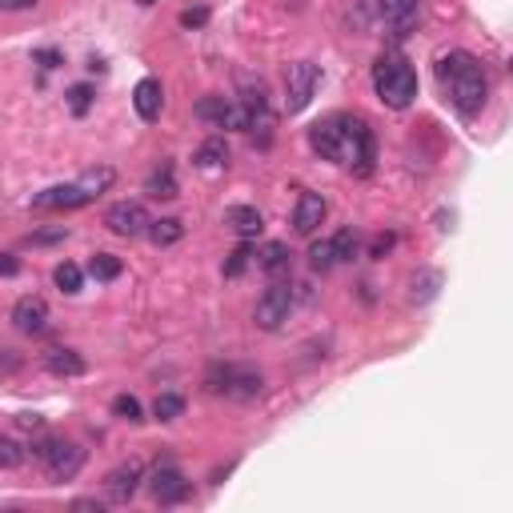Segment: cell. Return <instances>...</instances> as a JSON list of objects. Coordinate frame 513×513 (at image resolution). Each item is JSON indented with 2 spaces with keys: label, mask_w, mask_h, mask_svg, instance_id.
I'll return each instance as SVG.
<instances>
[{
  "label": "cell",
  "mask_w": 513,
  "mask_h": 513,
  "mask_svg": "<svg viewBox=\"0 0 513 513\" xmlns=\"http://www.w3.org/2000/svg\"><path fill=\"white\" fill-rule=\"evenodd\" d=\"M229 105H233V100H225L221 92H209V97H201V100H197V117H201V120H209V125H217V128H225Z\"/></svg>",
  "instance_id": "20"
},
{
  "label": "cell",
  "mask_w": 513,
  "mask_h": 513,
  "mask_svg": "<svg viewBox=\"0 0 513 513\" xmlns=\"http://www.w3.org/2000/svg\"><path fill=\"white\" fill-rule=\"evenodd\" d=\"M120 257H113V253H92V261H89V273L97 277V281H117L120 277Z\"/></svg>",
  "instance_id": "27"
},
{
  "label": "cell",
  "mask_w": 513,
  "mask_h": 513,
  "mask_svg": "<svg viewBox=\"0 0 513 513\" xmlns=\"http://www.w3.org/2000/svg\"><path fill=\"white\" fill-rule=\"evenodd\" d=\"M44 369H49L52 377H85L89 361L81 357L77 349H64V345H57V349L44 353Z\"/></svg>",
  "instance_id": "17"
},
{
  "label": "cell",
  "mask_w": 513,
  "mask_h": 513,
  "mask_svg": "<svg viewBox=\"0 0 513 513\" xmlns=\"http://www.w3.org/2000/svg\"><path fill=\"white\" fill-rule=\"evenodd\" d=\"M373 89H377L381 105L389 109H409L417 97V72L401 57H381L373 64Z\"/></svg>",
  "instance_id": "3"
},
{
  "label": "cell",
  "mask_w": 513,
  "mask_h": 513,
  "mask_svg": "<svg viewBox=\"0 0 513 513\" xmlns=\"http://www.w3.org/2000/svg\"><path fill=\"white\" fill-rule=\"evenodd\" d=\"M145 193H148V197H165V201H173V197H176V176H173V165H169V161H165L161 169L148 176Z\"/></svg>",
  "instance_id": "24"
},
{
  "label": "cell",
  "mask_w": 513,
  "mask_h": 513,
  "mask_svg": "<svg viewBox=\"0 0 513 513\" xmlns=\"http://www.w3.org/2000/svg\"><path fill=\"white\" fill-rule=\"evenodd\" d=\"M148 209L141 201H120L113 204V209L105 213V225L117 233V237H141V233H148Z\"/></svg>",
  "instance_id": "10"
},
{
  "label": "cell",
  "mask_w": 513,
  "mask_h": 513,
  "mask_svg": "<svg viewBox=\"0 0 513 513\" xmlns=\"http://www.w3.org/2000/svg\"><path fill=\"white\" fill-rule=\"evenodd\" d=\"M24 457H29V450H24V445L16 442V437L0 433V470H21Z\"/></svg>",
  "instance_id": "26"
},
{
  "label": "cell",
  "mask_w": 513,
  "mask_h": 513,
  "mask_svg": "<svg viewBox=\"0 0 513 513\" xmlns=\"http://www.w3.org/2000/svg\"><path fill=\"white\" fill-rule=\"evenodd\" d=\"M185 237V225L176 217H161V221H148V241H153L157 249H169L176 241Z\"/></svg>",
  "instance_id": "19"
},
{
  "label": "cell",
  "mask_w": 513,
  "mask_h": 513,
  "mask_svg": "<svg viewBox=\"0 0 513 513\" xmlns=\"http://www.w3.org/2000/svg\"><path fill=\"white\" fill-rule=\"evenodd\" d=\"M293 285H285V281H277V285H269L265 293L257 297V309H253V321H257V329H265V333H273V329H281V325L289 321V313H293Z\"/></svg>",
  "instance_id": "6"
},
{
  "label": "cell",
  "mask_w": 513,
  "mask_h": 513,
  "mask_svg": "<svg viewBox=\"0 0 513 513\" xmlns=\"http://www.w3.org/2000/svg\"><path fill=\"white\" fill-rule=\"evenodd\" d=\"M36 0H0V13H24V8H33Z\"/></svg>",
  "instance_id": "37"
},
{
  "label": "cell",
  "mask_w": 513,
  "mask_h": 513,
  "mask_svg": "<svg viewBox=\"0 0 513 513\" xmlns=\"http://www.w3.org/2000/svg\"><path fill=\"white\" fill-rule=\"evenodd\" d=\"M16 425H21V429H33V433H41V429H44V417H41V413H21V417H16Z\"/></svg>",
  "instance_id": "36"
},
{
  "label": "cell",
  "mask_w": 513,
  "mask_h": 513,
  "mask_svg": "<svg viewBox=\"0 0 513 513\" xmlns=\"http://www.w3.org/2000/svg\"><path fill=\"white\" fill-rule=\"evenodd\" d=\"M33 457L44 465L49 481H72L85 465V450L77 442H64V437H44L33 445Z\"/></svg>",
  "instance_id": "4"
},
{
  "label": "cell",
  "mask_w": 513,
  "mask_h": 513,
  "mask_svg": "<svg viewBox=\"0 0 513 513\" xmlns=\"http://www.w3.org/2000/svg\"><path fill=\"white\" fill-rule=\"evenodd\" d=\"M133 109H137V117L141 120H161V109H165V92H161V81L157 77H145V81H137V89H133Z\"/></svg>",
  "instance_id": "14"
},
{
  "label": "cell",
  "mask_w": 513,
  "mask_h": 513,
  "mask_svg": "<svg viewBox=\"0 0 513 513\" xmlns=\"http://www.w3.org/2000/svg\"><path fill=\"white\" fill-rule=\"evenodd\" d=\"M13 325L21 333H29V337H36V333L49 329V305H44V297H21V301L13 305Z\"/></svg>",
  "instance_id": "12"
},
{
  "label": "cell",
  "mask_w": 513,
  "mask_h": 513,
  "mask_svg": "<svg viewBox=\"0 0 513 513\" xmlns=\"http://www.w3.org/2000/svg\"><path fill=\"white\" fill-rule=\"evenodd\" d=\"M361 8L389 36H409L422 24V0H361Z\"/></svg>",
  "instance_id": "5"
},
{
  "label": "cell",
  "mask_w": 513,
  "mask_h": 513,
  "mask_svg": "<svg viewBox=\"0 0 513 513\" xmlns=\"http://www.w3.org/2000/svg\"><path fill=\"white\" fill-rule=\"evenodd\" d=\"M52 281H57V289L61 293H81V285H85V273H81L77 265H72V261H61L57 269H52Z\"/></svg>",
  "instance_id": "25"
},
{
  "label": "cell",
  "mask_w": 513,
  "mask_h": 513,
  "mask_svg": "<svg viewBox=\"0 0 513 513\" xmlns=\"http://www.w3.org/2000/svg\"><path fill=\"white\" fill-rule=\"evenodd\" d=\"M185 413V397L181 394H161L153 401V417L157 422H176Z\"/></svg>",
  "instance_id": "28"
},
{
  "label": "cell",
  "mask_w": 513,
  "mask_h": 513,
  "mask_svg": "<svg viewBox=\"0 0 513 513\" xmlns=\"http://www.w3.org/2000/svg\"><path fill=\"white\" fill-rule=\"evenodd\" d=\"M148 493H153L157 506H181L193 493V485L185 481V473L176 465H157L153 478H148Z\"/></svg>",
  "instance_id": "9"
},
{
  "label": "cell",
  "mask_w": 513,
  "mask_h": 513,
  "mask_svg": "<svg viewBox=\"0 0 513 513\" xmlns=\"http://www.w3.org/2000/svg\"><path fill=\"white\" fill-rule=\"evenodd\" d=\"M89 105H92V89H89V85H72V89H69V109H72V117H85Z\"/></svg>",
  "instance_id": "33"
},
{
  "label": "cell",
  "mask_w": 513,
  "mask_h": 513,
  "mask_svg": "<svg viewBox=\"0 0 513 513\" xmlns=\"http://www.w3.org/2000/svg\"><path fill=\"white\" fill-rule=\"evenodd\" d=\"M309 145L321 161L333 165H349L361 176L373 173V157H377V145H373V128L361 117L349 113H333L325 120H317L309 128Z\"/></svg>",
  "instance_id": "1"
},
{
  "label": "cell",
  "mask_w": 513,
  "mask_h": 513,
  "mask_svg": "<svg viewBox=\"0 0 513 513\" xmlns=\"http://www.w3.org/2000/svg\"><path fill=\"white\" fill-rule=\"evenodd\" d=\"M289 257H293V253H289V245H281V241H269V245H261L257 253H253L261 273H273V277L289 269Z\"/></svg>",
  "instance_id": "18"
},
{
  "label": "cell",
  "mask_w": 513,
  "mask_h": 513,
  "mask_svg": "<svg viewBox=\"0 0 513 513\" xmlns=\"http://www.w3.org/2000/svg\"><path fill=\"white\" fill-rule=\"evenodd\" d=\"M389 249H394V237H389V233H385V237H377V241H373V257H385Z\"/></svg>",
  "instance_id": "39"
},
{
  "label": "cell",
  "mask_w": 513,
  "mask_h": 513,
  "mask_svg": "<svg viewBox=\"0 0 513 513\" xmlns=\"http://www.w3.org/2000/svg\"><path fill=\"white\" fill-rule=\"evenodd\" d=\"M81 204H89V193L81 189L77 181L57 185V189H44L33 197V209H81Z\"/></svg>",
  "instance_id": "15"
},
{
  "label": "cell",
  "mask_w": 513,
  "mask_h": 513,
  "mask_svg": "<svg viewBox=\"0 0 513 513\" xmlns=\"http://www.w3.org/2000/svg\"><path fill=\"white\" fill-rule=\"evenodd\" d=\"M141 481H145V465L141 461H125L105 478V493L113 501H128L137 489H141Z\"/></svg>",
  "instance_id": "13"
},
{
  "label": "cell",
  "mask_w": 513,
  "mask_h": 513,
  "mask_svg": "<svg viewBox=\"0 0 513 513\" xmlns=\"http://www.w3.org/2000/svg\"><path fill=\"white\" fill-rule=\"evenodd\" d=\"M225 225L237 233L241 241H253V237H261V229H265V217H261V209H253V204H229Z\"/></svg>",
  "instance_id": "16"
},
{
  "label": "cell",
  "mask_w": 513,
  "mask_h": 513,
  "mask_svg": "<svg viewBox=\"0 0 513 513\" xmlns=\"http://www.w3.org/2000/svg\"><path fill=\"white\" fill-rule=\"evenodd\" d=\"M325 217H329V204H325L321 193H301V197H297L293 229L301 233V237H313V233L325 225Z\"/></svg>",
  "instance_id": "11"
},
{
  "label": "cell",
  "mask_w": 513,
  "mask_h": 513,
  "mask_svg": "<svg viewBox=\"0 0 513 513\" xmlns=\"http://www.w3.org/2000/svg\"><path fill=\"white\" fill-rule=\"evenodd\" d=\"M193 161H197L201 169H221V165L229 161V145L221 141V137H209V141L197 148V157H193Z\"/></svg>",
  "instance_id": "23"
},
{
  "label": "cell",
  "mask_w": 513,
  "mask_h": 513,
  "mask_svg": "<svg viewBox=\"0 0 513 513\" xmlns=\"http://www.w3.org/2000/svg\"><path fill=\"white\" fill-rule=\"evenodd\" d=\"M321 85V69L309 61H293L285 69V109L289 113H301V109H309L313 92Z\"/></svg>",
  "instance_id": "8"
},
{
  "label": "cell",
  "mask_w": 513,
  "mask_h": 513,
  "mask_svg": "<svg viewBox=\"0 0 513 513\" xmlns=\"http://www.w3.org/2000/svg\"><path fill=\"white\" fill-rule=\"evenodd\" d=\"M36 61H41L44 69H57V64H61V52H57V49H41V52H36Z\"/></svg>",
  "instance_id": "38"
},
{
  "label": "cell",
  "mask_w": 513,
  "mask_h": 513,
  "mask_svg": "<svg viewBox=\"0 0 513 513\" xmlns=\"http://www.w3.org/2000/svg\"><path fill=\"white\" fill-rule=\"evenodd\" d=\"M72 509H97L100 513V501L97 498H77V501H72Z\"/></svg>",
  "instance_id": "40"
},
{
  "label": "cell",
  "mask_w": 513,
  "mask_h": 513,
  "mask_svg": "<svg viewBox=\"0 0 513 513\" xmlns=\"http://www.w3.org/2000/svg\"><path fill=\"white\" fill-rule=\"evenodd\" d=\"M16 273H21V261L13 253H0V277H16Z\"/></svg>",
  "instance_id": "35"
},
{
  "label": "cell",
  "mask_w": 513,
  "mask_h": 513,
  "mask_svg": "<svg viewBox=\"0 0 513 513\" xmlns=\"http://www.w3.org/2000/svg\"><path fill=\"white\" fill-rule=\"evenodd\" d=\"M309 265H313V273H329V269L337 265V257H333V241H313L309 245Z\"/></svg>",
  "instance_id": "29"
},
{
  "label": "cell",
  "mask_w": 513,
  "mask_h": 513,
  "mask_svg": "<svg viewBox=\"0 0 513 513\" xmlns=\"http://www.w3.org/2000/svg\"><path fill=\"white\" fill-rule=\"evenodd\" d=\"M204 21H209V13H204V8H189V13H181V24H185V29H201Z\"/></svg>",
  "instance_id": "34"
},
{
  "label": "cell",
  "mask_w": 513,
  "mask_h": 513,
  "mask_svg": "<svg viewBox=\"0 0 513 513\" xmlns=\"http://www.w3.org/2000/svg\"><path fill=\"white\" fill-rule=\"evenodd\" d=\"M329 241H333V257L337 261H353L357 257V249H361V241H357V233L353 229H341L337 237H329Z\"/></svg>",
  "instance_id": "30"
},
{
  "label": "cell",
  "mask_w": 513,
  "mask_h": 513,
  "mask_svg": "<svg viewBox=\"0 0 513 513\" xmlns=\"http://www.w3.org/2000/svg\"><path fill=\"white\" fill-rule=\"evenodd\" d=\"M113 181H117V173L109 169V165H100V169L81 173V181H77V185L89 193V201H92V197H100V193H109V189H113Z\"/></svg>",
  "instance_id": "22"
},
{
  "label": "cell",
  "mask_w": 513,
  "mask_h": 513,
  "mask_svg": "<svg viewBox=\"0 0 513 513\" xmlns=\"http://www.w3.org/2000/svg\"><path fill=\"white\" fill-rule=\"evenodd\" d=\"M437 289H442V273H437V269H422V273L409 281V297L425 305V301H433L437 297Z\"/></svg>",
  "instance_id": "21"
},
{
  "label": "cell",
  "mask_w": 513,
  "mask_h": 513,
  "mask_svg": "<svg viewBox=\"0 0 513 513\" xmlns=\"http://www.w3.org/2000/svg\"><path fill=\"white\" fill-rule=\"evenodd\" d=\"M113 413L120 417V422H145V417H141V401H137L133 394H117L113 397Z\"/></svg>",
  "instance_id": "31"
},
{
  "label": "cell",
  "mask_w": 513,
  "mask_h": 513,
  "mask_svg": "<svg viewBox=\"0 0 513 513\" xmlns=\"http://www.w3.org/2000/svg\"><path fill=\"white\" fill-rule=\"evenodd\" d=\"M437 81H442L445 97L461 117H478L489 100V77H485V64L465 49H453L437 61Z\"/></svg>",
  "instance_id": "2"
},
{
  "label": "cell",
  "mask_w": 513,
  "mask_h": 513,
  "mask_svg": "<svg viewBox=\"0 0 513 513\" xmlns=\"http://www.w3.org/2000/svg\"><path fill=\"white\" fill-rule=\"evenodd\" d=\"M249 261H253V249H249V245H237V249L229 253V261H225V277H241Z\"/></svg>",
  "instance_id": "32"
},
{
  "label": "cell",
  "mask_w": 513,
  "mask_h": 513,
  "mask_svg": "<svg viewBox=\"0 0 513 513\" xmlns=\"http://www.w3.org/2000/svg\"><path fill=\"white\" fill-rule=\"evenodd\" d=\"M204 385L213 389V394H225V397H241V401H253L261 397V389H265V381H261L257 369H241V366H225V369H213L209 381Z\"/></svg>",
  "instance_id": "7"
}]
</instances>
